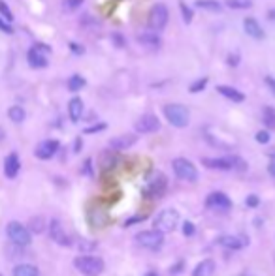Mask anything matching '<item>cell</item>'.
<instances>
[{"instance_id":"1","label":"cell","mask_w":275,"mask_h":276,"mask_svg":"<svg viewBox=\"0 0 275 276\" xmlns=\"http://www.w3.org/2000/svg\"><path fill=\"white\" fill-rule=\"evenodd\" d=\"M74 265L85 276H98L104 270V259L96 257V255H78L74 259Z\"/></svg>"},{"instance_id":"2","label":"cell","mask_w":275,"mask_h":276,"mask_svg":"<svg viewBox=\"0 0 275 276\" xmlns=\"http://www.w3.org/2000/svg\"><path fill=\"white\" fill-rule=\"evenodd\" d=\"M177 224H179V213L175 209H164L153 220V229H157L160 233H172Z\"/></svg>"},{"instance_id":"3","label":"cell","mask_w":275,"mask_h":276,"mask_svg":"<svg viewBox=\"0 0 275 276\" xmlns=\"http://www.w3.org/2000/svg\"><path fill=\"white\" fill-rule=\"evenodd\" d=\"M164 117L175 128L188 126V121H190L188 109L185 106H181V104H168V106H164Z\"/></svg>"},{"instance_id":"4","label":"cell","mask_w":275,"mask_h":276,"mask_svg":"<svg viewBox=\"0 0 275 276\" xmlns=\"http://www.w3.org/2000/svg\"><path fill=\"white\" fill-rule=\"evenodd\" d=\"M202 163L210 169H221V171H230V169H245V162L239 156H226V158H203Z\"/></svg>"},{"instance_id":"5","label":"cell","mask_w":275,"mask_h":276,"mask_svg":"<svg viewBox=\"0 0 275 276\" xmlns=\"http://www.w3.org/2000/svg\"><path fill=\"white\" fill-rule=\"evenodd\" d=\"M168 19H170V12H168L166 4L159 2V4H155V6L151 8L147 25H149V29H151L153 32H162V30L166 29Z\"/></svg>"},{"instance_id":"6","label":"cell","mask_w":275,"mask_h":276,"mask_svg":"<svg viewBox=\"0 0 275 276\" xmlns=\"http://www.w3.org/2000/svg\"><path fill=\"white\" fill-rule=\"evenodd\" d=\"M172 167H174V173L177 175V178L181 180H187V182H196L198 180V169L196 165L187 158H175L172 162Z\"/></svg>"},{"instance_id":"7","label":"cell","mask_w":275,"mask_h":276,"mask_svg":"<svg viewBox=\"0 0 275 276\" xmlns=\"http://www.w3.org/2000/svg\"><path fill=\"white\" fill-rule=\"evenodd\" d=\"M6 235L14 244H17V246H21V248L29 246L30 241H32L30 231L23 226V224H19V222H10L6 227Z\"/></svg>"},{"instance_id":"8","label":"cell","mask_w":275,"mask_h":276,"mask_svg":"<svg viewBox=\"0 0 275 276\" xmlns=\"http://www.w3.org/2000/svg\"><path fill=\"white\" fill-rule=\"evenodd\" d=\"M51 53V47L45 43H34L27 53V60L32 68H45L47 66V57Z\"/></svg>"},{"instance_id":"9","label":"cell","mask_w":275,"mask_h":276,"mask_svg":"<svg viewBox=\"0 0 275 276\" xmlns=\"http://www.w3.org/2000/svg\"><path fill=\"white\" fill-rule=\"evenodd\" d=\"M205 207L213 213H228L232 209V201L223 192H213L205 199Z\"/></svg>"},{"instance_id":"10","label":"cell","mask_w":275,"mask_h":276,"mask_svg":"<svg viewBox=\"0 0 275 276\" xmlns=\"http://www.w3.org/2000/svg\"><path fill=\"white\" fill-rule=\"evenodd\" d=\"M136 242L142 244L147 250H159L164 242V233H160L157 229H151V231H142V233L136 235Z\"/></svg>"},{"instance_id":"11","label":"cell","mask_w":275,"mask_h":276,"mask_svg":"<svg viewBox=\"0 0 275 276\" xmlns=\"http://www.w3.org/2000/svg\"><path fill=\"white\" fill-rule=\"evenodd\" d=\"M160 128V121L157 115L153 113H145L142 115L136 122V132L138 134H153V132H157Z\"/></svg>"},{"instance_id":"12","label":"cell","mask_w":275,"mask_h":276,"mask_svg":"<svg viewBox=\"0 0 275 276\" xmlns=\"http://www.w3.org/2000/svg\"><path fill=\"white\" fill-rule=\"evenodd\" d=\"M49 237L57 242V244H60V246H70V244H72L70 235L66 233V229L62 227V224H60L58 220H51L49 222Z\"/></svg>"},{"instance_id":"13","label":"cell","mask_w":275,"mask_h":276,"mask_svg":"<svg viewBox=\"0 0 275 276\" xmlns=\"http://www.w3.org/2000/svg\"><path fill=\"white\" fill-rule=\"evenodd\" d=\"M57 150H58L57 139H47V141H42L38 145L34 154H36V158H40V160H49V158H53V156L57 154Z\"/></svg>"},{"instance_id":"14","label":"cell","mask_w":275,"mask_h":276,"mask_svg":"<svg viewBox=\"0 0 275 276\" xmlns=\"http://www.w3.org/2000/svg\"><path fill=\"white\" fill-rule=\"evenodd\" d=\"M138 137L134 134H123V135H117L109 141V149L111 150H126L130 149L132 145H136Z\"/></svg>"},{"instance_id":"15","label":"cell","mask_w":275,"mask_h":276,"mask_svg":"<svg viewBox=\"0 0 275 276\" xmlns=\"http://www.w3.org/2000/svg\"><path fill=\"white\" fill-rule=\"evenodd\" d=\"M21 169V162H19V156L12 152V154L6 156V160H4V175L8 178H15L17 177V173Z\"/></svg>"},{"instance_id":"16","label":"cell","mask_w":275,"mask_h":276,"mask_svg":"<svg viewBox=\"0 0 275 276\" xmlns=\"http://www.w3.org/2000/svg\"><path fill=\"white\" fill-rule=\"evenodd\" d=\"M243 29H245L247 36H251L254 40H264V36H266L254 17H245V19H243Z\"/></svg>"},{"instance_id":"17","label":"cell","mask_w":275,"mask_h":276,"mask_svg":"<svg viewBox=\"0 0 275 276\" xmlns=\"http://www.w3.org/2000/svg\"><path fill=\"white\" fill-rule=\"evenodd\" d=\"M247 242H249V239H241L239 235H223L219 239V244L228 248V250H239V248L245 246Z\"/></svg>"},{"instance_id":"18","label":"cell","mask_w":275,"mask_h":276,"mask_svg":"<svg viewBox=\"0 0 275 276\" xmlns=\"http://www.w3.org/2000/svg\"><path fill=\"white\" fill-rule=\"evenodd\" d=\"M147 190H149V194L151 196H162L164 194V190H166V177L162 175V173H157L155 177L149 180V186H147Z\"/></svg>"},{"instance_id":"19","label":"cell","mask_w":275,"mask_h":276,"mask_svg":"<svg viewBox=\"0 0 275 276\" xmlns=\"http://www.w3.org/2000/svg\"><path fill=\"white\" fill-rule=\"evenodd\" d=\"M136 40L142 43L144 47H149V49H159L160 45H162V40L159 38L157 32H144V34L138 36Z\"/></svg>"},{"instance_id":"20","label":"cell","mask_w":275,"mask_h":276,"mask_svg":"<svg viewBox=\"0 0 275 276\" xmlns=\"http://www.w3.org/2000/svg\"><path fill=\"white\" fill-rule=\"evenodd\" d=\"M217 92L221 94V96H225V98L232 100V102H236V104H241V102L245 100V94H243V92H239L238 88L228 86V85H219Z\"/></svg>"},{"instance_id":"21","label":"cell","mask_w":275,"mask_h":276,"mask_svg":"<svg viewBox=\"0 0 275 276\" xmlns=\"http://www.w3.org/2000/svg\"><path fill=\"white\" fill-rule=\"evenodd\" d=\"M68 115H70V121L72 122H78L83 115V100L81 98H72L68 102Z\"/></svg>"},{"instance_id":"22","label":"cell","mask_w":275,"mask_h":276,"mask_svg":"<svg viewBox=\"0 0 275 276\" xmlns=\"http://www.w3.org/2000/svg\"><path fill=\"white\" fill-rule=\"evenodd\" d=\"M215 272V261L213 259H203L196 265V269L192 270V276H213Z\"/></svg>"},{"instance_id":"23","label":"cell","mask_w":275,"mask_h":276,"mask_svg":"<svg viewBox=\"0 0 275 276\" xmlns=\"http://www.w3.org/2000/svg\"><path fill=\"white\" fill-rule=\"evenodd\" d=\"M38 269L30 263H21L14 269V276H38Z\"/></svg>"},{"instance_id":"24","label":"cell","mask_w":275,"mask_h":276,"mask_svg":"<svg viewBox=\"0 0 275 276\" xmlns=\"http://www.w3.org/2000/svg\"><path fill=\"white\" fill-rule=\"evenodd\" d=\"M194 8L205 10V12H221V10H223V6L219 4L217 0H196Z\"/></svg>"},{"instance_id":"25","label":"cell","mask_w":275,"mask_h":276,"mask_svg":"<svg viewBox=\"0 0 275 276\" xmlns=\"http://www.w3.org/2000/svg\"><path fill=\"white\" fill-rule=\"evenodd\" d=\"M262 121H264L266 128H269V130L275 128V109L271 106H266L262 109Z\"/></svg>"},{"instance_id":"26","label":"cell","mask_w":275,"mask_h":276,"mask_svg":"<svg viewBox=\"0 0 275 276\" xmlns=\"http://www.w3.org/2000/svg\"><path fill=\"white\" fill-rule=\"evenodd\" d=\"M8 117H10V121H14L19 124V122L25 121L27 113H25V109H23L21 106H12L10 109H8Z\"/></svg>"},{"instance_id":"27","label":"cell","mask_w":275,"mask_h":276,"mask_svg":"<svg viewBox=\"0 0 275 276\" xmlns=\"http://www.w3.org/2000/svg\"><path fill=\"white\" fill-rule=\"evenodd\" d=\"M85 85H87V81H85V79L81 77V75H78V73H76V75H72V77L68 79V90H70V92H78V90H81V88H83Z\"/></svg>"},{"instance_id":"28","label":"cell","mask_w":275,"mask_h":276,"mask_svg":"<svg viewBox=\"0 0 275 276\" xmlns=\"http://www.w3.org/2000/svg\"><path fill=\"white\" fill-rule=\"evenodd\" d=\"M226 6L230 10H249L253 6L251 0H226Z\"/></svg>"},{"instance_id":"29","label":"cell","mask_w":275,"mask_h":276,"mask_svg":"<svg viewBox=\"0 0 275 276\" xmlns=\"http://www.w3.org/2000/svg\"><path fill=\"white\" fill-rule=\"evenodd\" d=\"M44 218H40V216H36V218H32L29 222V231L30 233H42L44 231Z\"/></svg>"},{"instance_id":"30","label":"cell","mask_w":275,"mask_h":276,"mask_svg":"<svg viewBox=\"0 0 275 276\" xmlns=\"http://www.w3.org/2000/svg\"><path fill=\"white\" fill-rule=\"evenodd\" d=\"M117 163V158H115V154H113V152H104V154H102V167H104V169H109V167H113V165H115Z\"/></svg>"},{"instance_id":"31","label":"cell","mask_w":275,"mask_h":276,"mask_svg":"<svg viewBox=\"0 0 275 276\" xmlns=\"http://www.w3.org/2000/svg\"><path fill=\"white\" fill-rule=\"evenodd\" d=\"M179 10H181V15H183V21L187 23H192V17H194V14H192V8H188L183 0H179Z\"/></svg>"},{"instance_id":"32","label":"cell","mask_w":275,"mask_h":276,"mask_svg":"<svg viewBox=\"0 0 275 276\" xmlns=\"http://www.w3.org/2000/svg\"><path fill=\"white\" fill-rule=\"evenodd\" d=\"M208 81H210V79H208V77H200V79H196L194 83L190 85V88H188V90L192 92V94H198V92H202L203 88L208 86Z\"/></svg>"},{"instance_id":"33","label":"cell","mask_w":275,"mask_h":276,"mask_svg":"<svg viewBox=\"0 0 275 276\" xmlns=\"http://www.w3.org/2000/svg\"><path fill=\"white\" fill-rule=\"evenodd\" d=\"M0 17L6 19L8 23L14 21V14H12V10H10V6H8L4 0H0Z\"/></svg>"},{"instance_id":"34","label":"cell","mask_w":275,"mask_h":276,"mask_svg":"<svg viewBox=\"0 0 275 276\" xmlns=\"http://www.w3.org/2000/svg\"><path fill=\"white\" fill-rule=\"evenodd\" d=\"M83 4V0H62V8L66 12H76Z\"/></svg>"},{"instance_id":"35","label":"cell","mask_w":275,"mask_h":276,"mask_svg":"<svg viewBox=\"0 0 275 276\" xmlns=\"http://www.w3.org/2000/svg\"><path fill=\"white\" fill-rule=\"evenodd\" d=\"M194 231H196V227H194V224H192V222H185V224H183V233L187 235V237H192V235H194Z\"/></svg>"},{"instance_id":"36","label":"cell","mask_w":275,"mask_h":276,"mask_svg":"<svg viewBox=\"0 0 275 276\" xmlns=\"http://www.w3.org/2000/svg\"><path fill=\"white\" fill-rule=\"evenodd\" d=\"M70 51H72L74 55H83V53H85V47L76 42H70Z\"/></svg>"},{"instance_id":"37","label":"cell","mask_w":275,"mask_h":276,"mask_svg":"<svg viewBox=\"0 0 275 276\" xmlns=\"http://www.w3.org/2000/svg\"><path fill=\"white\" fill-rule=\"evenodd\" d=\"M0 30H2L4 34H14V29H12V25H10L6 19H0Z\"/></svg>"},{"instance_id":"38","label":"cell","mask_w":275,"mask_h":276,"mask_svg":"<svg viewBox=\"0 0 275 276\" xmlns=\"http://www.w3.org/2000/svg\"><path fill=\"white\" fill-rule=\"evenodd\" d=\"M256 141L262 143V145H266V143L269 141V134L266 132V130H262V132H258V134H256Z\"/></svg>"},{"instance_id":"39","label":"cell","mask_w":275,"mask_h":276,"mask_svg":"<svg viewBox=\"0 0 275 276\" xmlns=\"http://www.w3.org/2000/svg\"><path fill=\"white\" fill-rule=\"evenodd\" d=\"M102 130H106V124L100 122V124H96V126H89L85 128V134H94V132H102Z\"/></svg>"},{"instance_id":"40","label":"cell","mask_w":275,"mask_h":276,"mask_svg":"<svg viewBox=\"0 0 275 276\" xmlns=\"http://www.w3.org/2000/svg\"><path fill=\"white\" fill-rule=\"evenodd\" d=\"M111 40L117 43V47H124V40H123V36H121V34L113 32V34H111Z\"/></svg>"},{"instance_id":"41","label":"cell","mask_w":275,"mask_h":276,"mask_svg":"<svg viewBox=\"0 0 275 276\" xmlns=\"http://www.w3.org/2000/svg\"><path fill=\"white\" fill-rule=\"evenodd\" d=\"M245 203H247V207H258V198L256 196H249V198L245 199Z\"/></svg>"},{"instance_id":"42","label":"cell","mask_w":275,"mask_h":276,"mask_svg":"<svg viewBox=\"0 0 275 276\" xmlns=\"http://www.w3.org/2000/svg\"><path fill=\"white\" fill-rule=\"evenodd\" d=\"M93 248H94V242H85V241L80 242V250H81V252H89V250H93Z\"/></svg>"},{"instance_id":"43","label":"cell","mask_w":275,"mask_h":276,"mask_svg":"<svg viewBox=\"0 0 275 276\" xmlns=\"http://www.w3.org/2000/svg\"><path fill=\"white\" fill-rule=\"evenodd\" d=\"M226 60H228V66H238L239 64V55H236V53H234V55H228Z\"/></svg>"},{"instance_id":"44","label":"cell","mask_w":275,"mask_h":276,"mask_svg":"<svg viewBox=\"0 0 275 276\" xmlns=\"http://www.w3.org/2000/svg\"><path fill=\"white\" fill-rule=\"evenodd\" d=\"M266 85H268V88L273 92V96H275V79L268 75V77H266Z\"/></svg>"},{"instance_id":"45","label":"cell","mask_w":275,"mask_h":276,"mask_svg":"<svg viewBox=\"0 0 275 276\" xmlns=\"http://www.w3.org/2000/svg\"><path fill=\"white\" fill-rule=\"evenodd\" d=\"M268 171H269V175L275 178V160H271L269 162V165H268Z\"/></svg>"},{"instance_id":"46","label":"cell","mask_w":275,"mask_h":276,"mask_svg":"<svg viewBox=\"0 0 275 276\" xmlns=\"http://www.w3.org/2000/svg\"><path fill=\"white\" fill-rule=\"evenodd\" d=\"M268 19H269V21H271V23H275V8H273V10H269V12H268Z\"/></svg>"},{"instance_id":"47","label":"cell","mask_w":275,"mask_h":276,"mask_svg":"<svg viewBox=\"0 0 275 276\" xmlns=\"http://www.w3.org/2000/svg\"><path fill=\"white\" fill-rule=\"evenodd\" d=\"M80 149H81V139L78 137V139H76V152H78Z\"/></svg>"},{"instance_id":"48","label":"cell","mask_w":275,"mask_h":276,"mask_svg":"<svg viewBox=\"0 0 275 276\" xmlns=\"http://www.w3.org/2000/svg\"><path fill=\"white\" fill-rule=\"evenodd\" d=\"M145 276H159V274H157L155 270H149V272H147V274H145Z\"/></svg>"},{"instance_id":"49","label":"cell","mask_w":275,"mask_h":276,"mask_svg":"<svg viewBox=\"0 0 275 276\" xmlns=\"http://www.w3.org/2000/svg\"><path fill=\"white\" fill-rule=\"evenodd\" d=\"M4 135H6V134H4V130H2V128H0V141H2V139H4Z\"/></svg>"},{"instance_id":"50","label":"cell","mask_w":275,"mask_h":276,"mask_svg":"<svg viewBox=\"0 0 275 276\" xmlns=\"http://www.w3.org/2000/svg\"><path fill=\"white\" fill-rule=\"evenodd\" d=\"M271 160H275V152H271Z\"/></svg>"},{"instance_id":"51","label":"cell","mask_w":275,"mask_h":276,"mask_svg":"<svg viewBox=\"0 0 275 276\" xmlns=\"http://www.w3.org/2000/svg\"><path fill=\"white\" fill-rule=\"evenodd\" d=\"M0 276H2V274H0Z\"/></svg>"}]
</instances>
